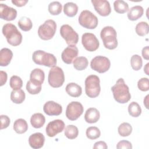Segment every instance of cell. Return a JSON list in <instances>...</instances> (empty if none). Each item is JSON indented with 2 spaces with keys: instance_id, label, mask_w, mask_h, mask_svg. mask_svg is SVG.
Returning a JSON list of instances; mask_svg holds the SVG:
<instances>
[{
  "instance_id": "1",
  "label": "cell",
  "mask_w": 149,
  "mask_h": 149,
  "mask_svg": "<svg viewBox=\"0 0 149 149\" xmlns=\"http://www.w3.org/2000/svg\"><path fill=\"white\" fill-rule=\"evenodd\" d=\"M115 100L120 104H125L131 98L129 87L122 78H119L115 84L111 87Z\"/></svg>"
},
{
  "instance_id": "2",
  "label": "cell",
  "mask_w": 149,
  "mask_h": 149,
  "mask_svg": "<svg viewBox=\"0 0 149 149\" xmlns=\"http://www.w3.org/2000/svg\"><path fill=\"white\" fill-rule=\"evenodd\" d=\"M2 31L10 45L17 46L21 44L23 38L22 35L15 25L10 23H6L3 26Z\"/></svg>"
},
{
  "instance_id": "3",
  "label": "cell",
  "mask_w": 149,
  "mask_h": 149,
  "mask_svg": "<svg viewBox=\"0 0 149 149\" xmlns=\"http://www.w3.org/2000/svg\"><path fill=\"white\" fill-rule=\"evenodd\" d=\"M100 37L104 47L108 49H114L118 46L117 34L112 26H105L101 31Z\"/></svg>"
},
{
  "instance_id": "4",
  "label": "cell",
  "mask_w": 149,
  "mask_h": 149,
  "mask_svg": "<svg viewBox=\"0 0 149 149\" xmlns=\"http://www.w3.org/2000/svg\"><path fill=\"white\" fill-rule=\"evenodd\" d=\"M32 59L35 63L49 68L55 66L57 63L56 58L53 54L42 50L34 51L33 54Z\"/></svg>"
},
{
  "instance_id": "5",
  "label": "cell",
  "mask_w": 149,
  "mask_h": 149,
  "mask_svg": "<svg viewBox=\"0 0 149 149\" xmlns=\"http://www.w3.org/2000/svg\"><path fill=\"white\" fill-rule=\"evenodd\" d=\"M85 92L90 98H95L100 94L101 91L100 80L98 76L91 74L85 80Z\"/></svg>"
},
{
  "instance_id": "6",
  "label": "cell",
  "mask_w": 149,
  "mask_h": 149,
  "mask_svg": "<svg viewBox=\"0 0 149 149\" xmlns=\"http://www.w3.org/2000/svg\"><path fill=\"white\" fill-rule=\"evenodd\" d=\"M56 30V24L52 19H48L40 25L38 29L39 37L43 40H51L55 35Z\"/></svg>"
},
{
  "instance_id": "7",
  "label": "cell",
  "mask_w": 149,
  "mask_h": 149,
  "mask_svg": "<svg viewBox=\"0 0 149 149\" xmlns=\"http://www.w3.org/2000/svg\"><path fill=\"white\" fill-rule=\"evenodd\" d=\"M48 81L52 87H61L65 81V75L63 70L59 66L51 68L49 71Z\"/></svg>"
},
{
  "instance_id": "8",
  "label": "cell",
  "mask_w": 149,
  "mask_h": 149,
  "mask_svg": "<svg viewBox=\"0 0 149 149\" xmlns=\"http://www.w3.org/2000/svg\"><path fill=\"white\" fill-rule=\"evenodd\" d=\"M78 21L82 27L87 29H94L98 23L97 17L88 10H84L80 13Z\"/></svg>"
},
{
  "instance_id": "9",
  "label": "cell",
  "mask_w": 149,
  "mask_h": 149,
  "mask_svg": "<svg viewBox=\"0 0 149 149\" xmlns=\"http://www.w3.org/2000/svg\"><path fill=\"white\" fill-rule=\"evenodd\" d=\"M90 66L93 70L100 73H103L107 72L110 68L111 62L107 57L99 55L92 59Z\"/></svg>"
},
{
  "instance_id": "10",
  "label": "cell",
  "mask_w": 149,
  "mask_h": 149,
  "mask_svg": "<svg viewBox=\"0 0 149 149\" xmlns=\"http://www.w3.org/2000/svg\"><path fill=\"white\" fill-rule=\"evenodd\" d=\"M60 34L69 45H76L78 42V34L69 24H63L61 27Z\"/></svg>"
},
{
  "instance_id": "11",
  "label": "cell",
  "mask_w": 149,
  "mask_h": 149,
  "mask_svg": "<svg viewBox=\"0 0 149 149\" xmlns=\"http://www.w3.org/2000/svg\"><path fill=\"white\" fill-rule=\"evenodd\" d=\"M84 108L83 105L78 101L70 102L66 109V116L70 120H77L83 113Z\"/></svg>"
},
{
  "instance_id": "12",
  "label": "cell",
  "mask_w": 149,
  "mask_h": 149,
  "mask_svg": "<svg viewBox=\"0 0 149 149\" xmlns=\"http://www.w3.org/2000/svg\"><path fill=\"white\" fill-rule=\"evenodd\" d=\"M81 43L84 48L90 52L96 51L100 46L98 38L91 33H85L82 35Z\"/></svg>"
},
{
  "instance_id": "13",
  "label": "cell",
  "mask_w": 149,
  "mask_h": 149,
  "mask_svg": "<svg viewBox=\"0 0 149 149\" xmlns=\"http://www.w3.org/2000/svg\"><path fill=\"white\" fill-rule=\"evenodd\" d=\"M65 128V123L62 120L55 119L49 122L46 127V134L50 137H54L62 132Z\"/></svg>"
},
{
  "instance_id": "14",
  "label": "cell",
  "mask_w": 149,
  "mask_h": 149,
  "mask_svg": "<svg viewBox=\"0 0 149 149\" xmlns=\"http://www.w3.org/2000/svg\"><path fill=\"white\" fill-rule=\"evenodd\" d=\"M95 11L102 16H107L111 12L110 3L106 0H91Z\"/></svg>"
},
{
  "instance_id": "15",
  "label": "cell",
  "mask_w": 149,
  "mask_h": 149,
  "mask_svg": "<svg viewBox=\"0 0 149 149\" xmlns=\"http://www.w3.org/2000/svg\"><path fill=\"white\" fill-rule=\"evenodd\" d=\"M79 50L74 45H68L62 52L61 58L63 62L66 64H71L74 58L78 55Z\"/></svg>"
},
{
  "instance_id": "16",
  "label": "cell",
  "mask_w": 149,
  "mask_h": 149,
  "mask_svg": "<svg viewBox=\"0 0 149 149\" xmlns=\"http://www.w3.org/2000/svg\"><path fill=\"white\" fill-rule=\"evenodd\" d=\"M43 110L49 116H58L62 113V107L55 101H48L44 105Z\"/></svg>"
},
{
  "instance_id": "17",
  "label": "cell",
  "mask_w": 149,
  "mask_h": 149,
  "mask_svg": "<svg viewBox=\"0 0 149 149\" xmlns=\"http://www.w3.org/2000/svg\"><path fill=\"white\" fill-rule=\"evenodd\" d=\"M17 11L15 9L9 7L6 4H0V17L6 21H12L16 19Z\"/></svg>"
},
{
  "instance_id": "18",
  "label": "cell",
  "mask_w": 149,
  "mask_h": 149,
  "mask_svg": "<svg viewBox=\"0 0 149 149\" xmlns=\"http://www.w3.org/2000/svg\"><path fill=\"white\" fill-rule=\"evenodd\" d=\"M45 142V137L41 133H35L31 134L29 138L30 146L34 149H39L43 147Z\"/></svg>"
},
{
  "instance_id": "19",
  "label": "cell",
  "mask_w": 149,
  "mask_h": 149,
  "mask_svg": "<svg viewBox=\"0 0 149 149\" xmlns=\"http://www.w3.org/2000/svg\"><path fill=\"white\" fill-rule=\"evenodd\" d=\"M45 79V73L42 70L39 68L33 69L30 75V80L34 84L41 86Z\"/></svg>"
},
{
  "instance_id": "20",
  "label": "cell",
  "mask_w": 149,
  "mask_h": 149,
  "mask_svg": "<svg viewBox=\"0 0 149 149\" xmlns=\"http://www.w3.org/2000/svg\"><path fill=\"white\" fill-rule=\"evenodd\" d=\"M100 118L98 110L95 108H90L87 109L84 114L85 121L88 123H96Z\"/></svg>"
},
{
  "instance_id": "21",
  "label": "cell",
  "mask_w": 149,
  "mask_h": 149,
  "mask_svg": "<svg viewBox=\"0 0 149 149\" xmlns=\"http://www.w3.org/2000/svg\"><path fill=\"white\" fill-rule=\"evenodd\" d=\"M13 57L12 51L7 48H3L0 51V65L1 66H8Z\"/></svg>"
},
{
  "instance_id": "22",
  "label": "cell",
  "mask_w": 149,
  "mask_h": 149,
  "mask_svg": "<svg viewBox=\"0 0 149 149\" xmlns=\"http://www.w3.org/2000/svg\"><path fill=\"white\" fill-rule=\"evenodd\" d=\"M144 13V9L141 6L136 5L128 10L127 17L130 20L135 21L140 18Z\"/></svg>"
},
{
  "instance_id": "23",
  "label": "cell",
  "mask_w": 149,
  "mask_h": 149,
  "mask_svg": "<svg viewBox=\"0 0 149 149\" xmlns=\"http://www.w3.org/2000/svg\"><path fill=\"white\" fill-rule=\"evenodd\" d=\"M67 94L72 97H79L81 95L82 88L81 86L75 83H70L65 88Z\"/></svg>"
},
{
  "instance_id": "24",
  "label": "cell",
  "mask_w": 149,
  "mask_h": 149,
  "mask_svg": "<svg viewBox=\"0 0 149 149\" xmlns=\"http://www.w3.org/2000/svg\"><path fill=\"white\" fill-rule=\"evenodd\" d=\"M45 122V116L41 113H34L30 118L31 125L36 129H38L42 127Z\"/></svg>"
},
{
  "instance_id": "25",
  "label": "cell",
  "mask_w": 149,
  "mask_h": 149,
  "mask_svg": "<svg viewBox=\"0 0 149 149\" xmlns=\"http://www.w3.org/2000/svg\"><path fill=\"white\" fill-rule=\"evenodd\" d=\"M13 129L18 134H23L28 130V124L26 120L20 118L16 119L13 123Z\"/></svg>"
},
{
  "instance_id": "26",
  "label": "cell",
  "mask_w": 149,
  "mask_h": 149,
  "mask_svg": "<svg viewBox=\"0 0 149 149\" xmlns=\"http://www.w3.org/2000/svg\"><path fill=\"white\" fill-rule=\"evenodd\" d=\"M26 95L22 89L13 90L10 93V100L15 104H22L25 100Z\"/></svg>"
},
{
  "instance_id": "27",
  "label": "cell",
  "mask_w": 149,
  "mask_h": 149,
  "mask_svg": "<svg viewBox=\"0 0 149 149\" xmlns=\"http://www.w3.org/2000/svg\"><path fill=\"white\" fill-rule=\"evenodd\" d=\"M77 12L78 6L73 2H67L63 6V12L68 17L74 16Z\"/></svg>"
},
{
  "instance_id": "28",
  "label": "cell",
  "mask_w": 149,
  "mask_h": 149,
  "mask_svg": "<svg viewBox=\"0 0 149 149\" xmlns=\"http://www.w3.org/2000/svg\"><path fill=\"white\" fill-rule=\"evenodd\" d=\"M74 68L77 70H83L88 65V59L84 56H79L75 58L73 62Z\"/></svg>"
},
{
  "instance_id": "29",
  "label": "cell",
  "mask_w": 149,
  "mask_h": 149,
  "mask_svg": "<svg viewBox=\"0 0 149 149\" xmlns=\"http://www.w3.org/2000/svg\"><path fill=\"white\" fill-rule=\"evenodd\" d=\"M64 134L68 139H74L78 136L79 134L78 128L74 125H69L65 128Z\"/></svg>"
},
{
  "instance_id": "30",
  "label": "cell",
  "mask_w": 149,
  "mask_h": 149,
  "mask_svg": "<svg viewBox=\"0 0 149 149\" xmlns=\"http://www.w3.org/2000/svg\"><path fill=\"white\" fill-rule=\"evenodd\" d=\"M17 24L19 28L24 31L30 30L33 27V23L31 19L26 16L22 17L18 21Z\"/></svg>"
},
{
  "instance_id": "31",
  "label": "cell",
  "mask_w": 149,
  "mask_h": 149,
  "mask_svg": "<svg viewBox=\"0 0 149 149\" xmlns=\"http://www.w3.org/2000/svg\"><path fill=\"white\" fill-rule=\"evenodd\" d=\"M128 112L131 116L137 118L141 115V108L137 102L133 101L128 106Z\"/></svg>"
},
{
  "instance_id": "32",
  "label": "cell",
  "mask_w": 149,
  "mask_h": 149,
  "mask_svg": "<svg viewBox=\"0 0 149 149\" xmlns=\"http://www.w3.org/2000/svg\"><path fill=\"white\" fill-rule=\"evenodd\" d=\"M113 8L115 12L122 14L128 11L129 5L123 0H116L113 2Z\"/></svg>"
},
{
  "instance_id": "33",
  "label": "cell",
  "mask_w": 149,
  "mask_h": 149,
  "mask_svg": "<svg viewBox=\"0 0 149 149\" xmlns=\"http://www.w3.org/2000/svg\"><path fill=\"white\" fill-rule=\"evenodd\" d=\"M136 33L139 36H144L148 33L149 26L147 22H140L137 24L135 28Z\"/></svg>"
},
{
  "instance_id": "34",
  "label": "cell",
  "mask_w": 149,
  "mask_h": 149,
  "mask_svg": "<svg viewBox=\"0 0 149 149\" xmlns=\"http://www.w3.org/2000/svg\"><path fill=\"white\" fill-rule=\"evenodd\" d=\"M118 130L120 136L122 137H126L132 133V127L130 123L127 122H123L119 126Z\"/></svg>"
},
{
  "instance_id": "35",
  "label": "cell",
  "mask_w": 149,
  "mask_h": 149,
  "mask_svg": "<svg viewBox=\"0 0 149 149\" xmlns=\"http://www.w3.org/2000/svg\"><path fill=\"white\" fill-rule=\"evenodd\" d=\"M86 136L90 140H95L100 137L101 132L100 129L95 126H90L86 129Z\"/></svg>"
},
{
  "instance_id": "36",
  "label": "cell",
  "mask_w": 149,
  "mask_h": 149,
  "mask_svg": "<svg viewBox=\"0 0 149 149\" xmlns=\"http://www.w3.org/2000/svg\"><path fill=\"white\" fill-rule=\"evenodd\" d=\"M62 4L58 1H54L48 5V11L52 15H58L62 12Z\"/></svg>"
},
{
  "instance_id": "37",
  "label": "cell",
  "mask_w": 149,
  "mask_h": 149,
  "mask_svg": "<svg viewBox=\"0 0 149 149\" xmlns=\"http://www.w3.org/2000/svg\"><path fill=\"white\" fill-rule=\"evenodd\" d=\"M130 63L132 69L136 71L139 70L143 65V61L140 56L137 54L133 55L130 59Z\"/></svg>"
},
{
  "instance_id": "38",
  "label": "cell",
  "mask_w": 149,
  "mask_h": 149,
  "mask_svg": "<svg viewBox=\"0 0 149 149\" xmlns=\"http://www.w3.org/2000/svg\"><path fill=\"white\" fill-rule=\"evenodd\" d=\"M9 85L13 90H19L23 86V81L20 77L13 75L10 79Z\"/></svg>"
},
{
  "instance_id": "39",
  "label": "cell",
  "mask_w": 149,
  "mask_h": 149,
  "mask_svg": "<svg viewBox=\"0 0 149 149\" xmlns=\"http://www.w3.org/2000/svg\"><path fill=\"white\" fill-rule=\"evenodd\" d=\"M26 90L30 94H37L41 90V86L34 84L30 80H29L26 84Z\"/></svg>"
},
{
  "instance_id": "40",
  "label": "cell",
  "mask_w": 149,
  "mask_h": 149,
  "mask_svg": "<svg viewBox=\"0 0 149 149\" xmlns=\"http://www.w3.org/2000/svg\"><path fill=\"white\" fill-rule=\"evenodd\" d=\"M137 87L142 91H147L149 90V81L147 77L140 79L137 82Z\"/></svg>"
},
{
  "instance_id": "41",
  "label": "cell",
  "mask_w": 149,
  "mask_h": 149,
  "mask_svg": "<svg viewBox=\"0 0 149 149\" xmlns=\"http://www.w3.org/2000/svg\"><path fill=\"white\" fill-rule=\"evenodd\" d=\"M0 118H1V129L2 130L3 129H6L7 128L10 124V118L5 115H1L0 116Z\"/></svg>"
},
{
  "instance_id": "42",
  "label": "cell",
  "mask_w": 149,
  "mask_h": 149,
  "mask_svg": "<svg viewBox=\"0 0 149 149\" xmlns=\"http://www.w3.org/2000/svg\"><path fill=\"white\" fill-rule=\"evenodd\" d=\"M116 148L118 149H132V144L127 140H121L118 143L116 144Z\"/></svg>"
},
{
  "instance_id": "43",
  "label": "cell",
  "mask_w": 149,
  "mask_h": 149,
  "mask_svg": "<svg viewBox=\"0 0 149 149\" xmlns=\"http://www.w3.org/2000/svg\"><path fill=\"white\" fill-rule=\"evenodd\" d=\"M108 148V146L105 141H99L96 143H95L93 148H100V149H107Z\"/></svg>"
},
{
  "instance_id": "44",
  "label": "cell",
  "mask_w": 149,
  "mask_h": 149,
  "mask_svg": "<svg viewBox=\"0 0 149 149\" xmlns=\"http://www.w3.org/2000/svg\"><path fill=\"white\" fill-rule=\"evenodd\" d=\"M7 77H8V75L6 72L1 70L0 71V79H1L0 86H3L6 83L7 81Z\"/></svg>"
},
{
  "instance_id": "45",
  "label": "cell",
  "mask_w": 149,
  "mask_h": 149,
  "mask_svg": "<svg viewBox=\"0 0 149 149\" xmlns=\"http://www.w3.org/2000/svg\"><path fill=\"white\" fill-rule=\"evenodd\" d=\"M28 2V0H12V3L17 7L24 6Z\"/></svg>"
},
{
  "instance_id": "46",
  "label": "cell",
  "mask_w": 149,
  "mask_h": 149,
  "mask_svg": "<svg viewBox=\"0 0 149 149\" xmlns=\"http://www.w3.org/2000/svg\"><path fill=\"white\" fill-rule=\"evenodd\" d=\"M149 47L148 46H146L145 47H144L142 49L141 51V54H142V56L143 57L144 59H145L146 60H148L149 59Z\"/></svg>"
},
{
  "instance_id": "47",
  "label": "cell",
  "mask_w": 149,
  "mask_h": 149,
  "mask_svg": "<svg viewBox=\"0 0 149 149\" xmlns=\"http://www.w3.org/2000/svg\"><path fill=\"white\" fill-rule=\"evenodd\" d=\"M148 97H149V95H147L146 97L144 99V105H145V107H146V108L147 109H148Z\"/></svg>"
},
{
  "instance_id": "48",
  "label": "cell",
  "mask_w": 149,
  "mask_h": 149,
  "mask_svg": "<svg viewBox=\"0 0 149 149\" xmlns=\"http://www.w3.org/2000/svg\"><path fill=\"white\" fill-rule=\"evenodd\" d=\"M148 66H149V63H147L146 66L144 68V72L146 73V74L147 75H149V73H148V70H149V68H148Z\"/></svg>"
}]
</instances>
